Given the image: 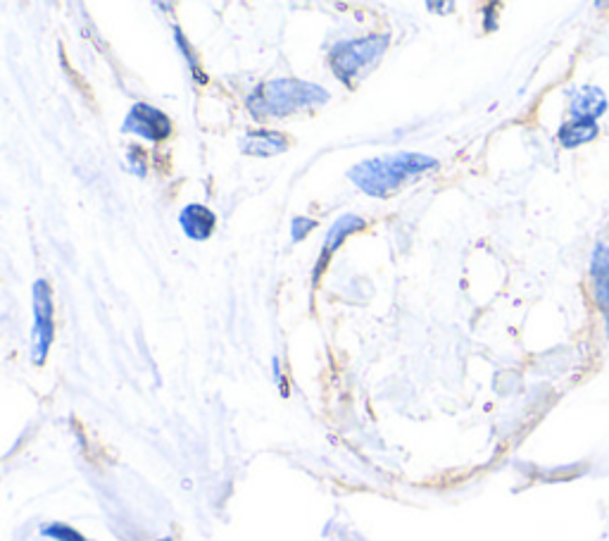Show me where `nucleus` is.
Returning <instances> with one entry per match:
<instances>
[{
    "mask_svg": "<svg viewBox=\"0 0 609 541\" xmlns=\"http://www.w3.org/2000/svg\"><path fill=\"white\" fill-rule=\"evenodd\" d=\"M34 312H36V324H34V363L46 361V353L53 344L55 336V322H53V294L46 279H38L34 287Z\"/></svg>",
    "mask_w": 609,
    "mask_h": 541,
    "instance_id": "obj_4",
    "label": "nucleus"
},
{
    "mask_svg": "<svg viewBox=\"0 0 609 541\" xmlns=\"http://www.w3.org/2000/svg\"><path fill=\"white\" fill-rule=\"evenodd\" d=\"M362 227V220L355 218V216H347V218H341L336 224H333V230L329 232V244H326V251L322 253V263H326L324 258H329V253L336 251V246L341 244V241L347 236V234H353L355 230H359Z\"/></svg>",
    "mask_w": 609,
    "mask_h": 541,
    "instance_id": "obj_11",
    "label": "nucleus"
},
{
    "mask_svg": "<svg viewBox=\"0 0 609 541\" xmlns=\"http://www.w3.org/2000/svg\"><path fill=\"white\" fill-rule=\"evenodd\" d=\"M288 148V139L277 132H255L248 136V146L245 151L253 155H274Z\"/></svg>",
    "mask_w": 609,
    "mask_h": 541,
    "instance_id": "obj_10",
    "label": "nucleus"
},
{
    "mask_svg": "<svg viewBox=\"0 0 609 541\" xmlns=\"http://www.w3.org/2000/svg\"><path fill=\"white\" fill-rule=\"evenodd\" d=\"M605 93L596 87H586L578 93H574L572 101V118L574 120H596L605 112Z\"/></svg>",
    "mask_w": 609,
    "mask_h": 541,
    "instance_id": "obj_7",
    "label": "nucleus"
},
{
    "mask_svg": "<svg viewBox=\"0 0 609 541\" xmlns=\"http://www.w3.org/2000/svg\"><path fill=\"white\" fill-rule=\"evenodd\" d=\"M433 165H436V161L429 158V155L398 153L353 167L351 179L369 196H388L394 189L402 187L405 181H410L414 175L431 169Z\"/></svg>",
    "mask_w": 609,
    "mask_h": 541,
    "instance_id": "obj_1",
    "label": "nucleus"
},
{
    "mask_svg": "<svg viewBox=\"0 0 609 541\" xmlns=\"http://www.w3.org/2000/svg\"><path fill=\"white\" fill-rule=\"evenodd\" d=\"M163 541H169V539H163Z\"/></svg>",
    "mask_w": 609,
    "mask_h": 541,
    "instance_id": "obj_14",
    "label": "nucleus"
},
{
    "mask_svg": "<svg viewBox=\"0 0 609 541\" xmlns=\"http://www.w3.org/2000/svg\"><path fill=\"white\" fill-rule=\"evenodd\" d=\"M326 93L319 91L317 87H310V84H300V81H272L269 87L259 89L253 98L251 106L253 112L257 115L259 108L263 110V115H284V112H291L298 108H308V106H317L324 103Z\"/></svg>",
    "mask_w": 609,
    "mask_h": 541,
    "instance_id": "obj_2",
    "label": "nucleus"
},
{
    "mask_svg": "<svg viewBox=\"0 0 609 541\" xmlns=\"http://www.w3.org/2000/svg\"><path fill=\"white\" fill-rule=\"evenodd\" d=\"M124 130L136 132L148 141H165L171 134V122H169V118L165 115V112H159L157 108L139 103L126 115Z\"/></svg>",
    "mask_w": 609,
    "mask_h": 541,
    "instance_id": "obj_5",
    "label": "nucleus"
},
{
    "mask_svg": "<svg viewBox=\"0 0 609 541\" xmlns=\"http://www.w3.org/2000/svg\"><path fill=\"white\" fill-rule=\"evenodd\" d=\"M184 234L193 241H206L214 232V212L206 206H188L181 210L179 218Z\"/></svg>",
    "mask_w": 609,
    "mask_h": 541,
    "instance_id": "obj_6",
    "label": "nucleus"
},
{
    "mask_svg": "<svg viewBox=\"0 0 609 541\" xmlns=\"http://www.w3.org/2000/svg\"><path fill=\"white\" fill-rule=\"evenodd\" d=\"M43 534L53 537L57 541H86L77 530H71V527H67V525H48V527H43Z\"/></svg>",
    "mask_w": 609,
    "mask_h": 541,
    "instance_id": "obj_12",
    "label": "nucleus"
},
{
    "mask_svg": "<svg viewBox=\"0 0 609 541\" xmlns=\"http://www.w3.org/2000/svg\"><path fill=\"white\" fill-rule=\"evenodd\" d=\"M302 222H304V220H296V222H294V239H296V241L302 236V232L308 234V232L312 230V227H314V222H312V220H310L308 224H302Z\"/></svg>",
    "mask_w": 609,
    "mask_h": 541,
    "instance_id": "obj_13",
    "label": "nucleus"
},
{
    "mask_svg": "<svg viewBox=\"0 0 609 541\" xmlns=\"http://www.w3.org/2000/svg\"><path fill=\"white\" fill-rule=\"evenodd\" d=\"M386 48V36H367L359 41H347L331 51V67L336 69V75L345 81L353 84V77H357L362 69L369 67Z\"/></svg>",
    "mask_w": 609,
    "mask_h": 541,
    "instance_id": "obj_3",
    "label": "nucleus"
},
{
    "mask_svg": "<svg viewBox=\"0 0 609 541\" xmlns=\"http://www.w3.org/2000/svg\"><path fill=\"white\" fill-rule=\"evenodd\" d=\"M593 281H596V296L598 306L609 312V249L598 246L596 255H593Z\"/></svg>",
    "mask_w": 609,
    "mask_h": 541,
    "instance_id": "obj_8",
    "label": "nucleus"
},
{
    "mask_svg": "<svg viewBox=\"0 0 609 541\" xmlns=\"http://www.w3.org/2000/svg\"><path fill=\"white\" fill-rule=\"evenodd\" d=\"M596 136H598L596 120H572L569 124H564L560 132L562 146H567V148L588 144V141H593Z\"/></svg>",
    "mask_w": 609,
    "mask_h": 541,
    "instance_id": "obj_9",
    "label": "nucleus"
}]
</instances>
